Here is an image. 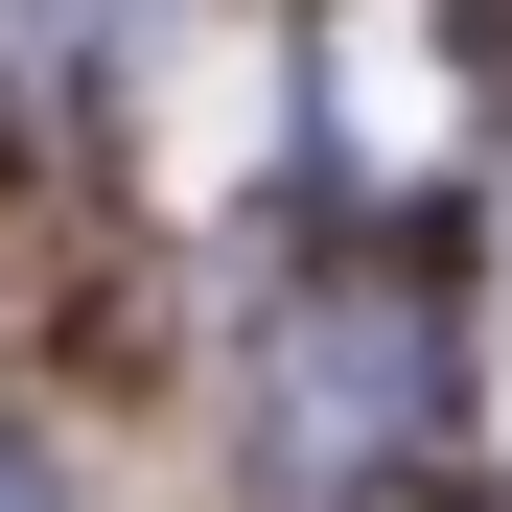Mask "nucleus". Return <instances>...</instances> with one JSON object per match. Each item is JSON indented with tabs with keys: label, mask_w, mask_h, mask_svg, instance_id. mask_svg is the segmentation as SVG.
Here are the masks:
<instances>
[{
	"label": "nucleus",
	"mask_w": 512,
	"mask_h": 512,
	"mask_svg": "<svg viewBox=\"0 0 512 512\" xmlns=\"http://www.w3.org/2000/svg\"><path fill=\"white\" fill-rule=\"evenodd\" d=\"M419 419H443V303L419 280H303L280 326H256V466L280 489L419 466Z\"/></svg>",
	"instance_id": "obj_1"
},
{
	"label": "nucleus",
	"mask_w": 512,
	"mask_h": 512,
	"mask_svg": "<svg viewBox=\"0 0 512 512\" xmlns=\"http://www.w3.org/2000/svg\"><path fill=\"white\" fill-rule=\"evenodd\" d=\"M350 117H373V163H419V140H443V117H419V24H396V0L350 24Z\"/></svg>",
	"instance_id": "obj_2"
},
{
	"label": "nucleus",
	"mask_w": 512,
	"mask_h": 512,
	"mask_svg": "<svg viewBox=\"0 0 512 512\" xmlns=\"http://www.w3.org/2000/svg\"><path fill=\"white\" fill-rule=\"evenodd\" d=\"M0 512H70V466H47V443H24V419H0Z\"/></svg>",
	"instance_id": "obj_3"
}]
</instances>
